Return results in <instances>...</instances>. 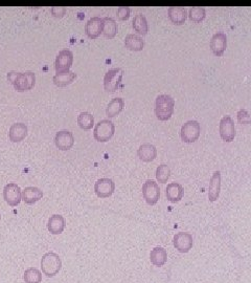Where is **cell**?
Masks as SVG:
<instances>
[{
  "mask_svg": "<svg viewBox=\"0 0 251 283\" xmlns=\"http://www.w3.org/2000/svg\"><path fill=\"white\" fill-rule=\"evenodd\" d=\"M76 77H77L76 72L69 70L66 71H62V72H55L52 80L57 86L63 87V86H66V85L70 84L74 79H76Z\"/></svg>",
  "mask_w": 251,
  "mask_h": 283,
  "instance_id": "24",
  "label": "cell"
},
{
  "mask_svg": "<svg viewBox=\"0 0 251 283\" xmlns=\"http://www.w3.org/2000/svg\"><path fill=\"white\" fill-rule=\"evenodd\" d=\"M184 195V189L179 183H170L165 189V196L171 203H178Z\"/></svg>",
  "mask_w": 251,
  "mask_h": 283,
  "instance_id": "17",
  "label": "cell"
},
{
  "mask_svg": "<svg viewBox=\"0 0 251 283\" xmlns=\"http://www.w3.org/2000/svg\"><path fill=\"white\" fill-rule=\"evenodd\" d=\"M125 45L129 50L139 52L143 51L145 46V41L141 36H138L136 34H128L125 38Z\"/></svg>",
  "mask_w": 251,
  "mask_h": 283,
  "instance_id": "25",
  "label": "cell"
},
{
  "mask_svg": "<svg viewBox=\"0 0 251 283\" xmlns=\"http://www.w3.org/2000/svg\"><path fill=\"white\" fill-rule=\"evenodd\" d=\"M65 11H66V8L64 6H53L51 8V13L55 17H62L65 14Z\"/></svg>",
  "mask_w": 251,
  "mask_h": 283,
  "instance_id": "35",
  "label": "cell"
},
{
  "mask_svg": "<svg viewBox=\"0 0 251 283\" xmlns=\"http://www.w3.org/2000/svg\"><path fill=\"white\" fill-rule=\"evenodd\" d=\"M42 196H43V192L41 189L38 187H33V186L26 187L21 193L22 201L25 204H29V205L35 204L36 202L40 201Z\"/></svg>",
  "mask_w": 251,
  "mask_h": 283,
  "instance_id": "19",
  "label": "cell"
},
{
  "mask_svg": "<svg viewBox=\"0 0 251 283\" xmlns=\"http://www.w3.org/2000/svg\"><path fill=\"white\" fill-rule=\"evenodd\" d=\"M27 136V126L22 122L14 123L8 131V138L12 142H20Z\"/></svg>",
  "mask_w": 251,
  "mask_h": 283,
  "instance_id": "22",
  "label": "cell"
},
{
  "mask_svg": "<svg viewBox=\"0 0 251 283\" xmlns=\"http://www.w3.org/2000/svg\"><path fill=\"white\" fill-rule=\"evenodd\" d=\"M189 17L195 22H201L206 16V11L203 6H192L189 9Z\"/></svg>",
  "mask_w": 251,
  "mask_h": 283,
  "instance_id": "32",
  "label": "cell"
},
{
  "mask_svg": "<svg viewBox=\"0 0 251 283\" xmlns=\"http://www.w3.org/2000/svg\"><path fill=\"white\" fill-rule=\"evenodd\" d=\"M132 26L134 30L141 35H147V33L149 32L148 20L143 13H138L134 16L132 20Z\"/></svg>",
  "mask_w": 251,
  "mask_h": 283,
  "instance_id": "27",
  "label": "cell"
},
{
  "mask_svg": "<svg viewBox=\"0 0 251 283\" xmlns=\"http://www.w3.org/2000/svg\"><path fill=\"white\" fill-rule=\"evenodd\" d=\"M167 14H169L170 20L173 23L180 25V24H183L185 21V19H187L188 11L184 6L173 5V6H170L169 9H167Z\"/></svg>",
  "mask_w": 251,
  "mask_h": 283,
  "instance_id": "21",
  "label": "cell"
},
{
  "mask_svg": "<svg viewBox=\"0 0 251 283\" xmlns=\"http://www.w3.org/2000/svg\"><path fill=\"white\" fill-rule=\"evenodd\" d=\"M171 176V168L166 164H161L156 169V179L161 184H165Z\"/></svg>",
  "mask_w": 251,
  "mask_h": 283,
  "instance_id": "31",
  "label": "cell"
},
{
  "mask_svg": "<svg viewBox=\"0 0 251 283\" xmlns=\"http://www.w3.org/2000/svg\"><path fill=\"white\" fill-rule=\"evenodd\" d=\"M151 263L155 267H163L167 261V252L162 247H156L150 253Z\"/></svg>",
  "mask_w": 251,
  "mask_h": 283,
  "instance_id": "23",
  "label": "cell"
},
{
  "mask_svg": "<svg viewBox=\"0 0 251 283\" xmlns=\"http://www.w3.org/2000/svg\"><path fill=\"white\" fill-rule=\"evenodd\" d=\"M78 124L84 130L91 129L92 126L95 125V118L90 112L82 111L78 116Z\"/></svg>",
  "mask_w": 251,
  "mask_h": 283,
  "instance_id": "29",
  "label": "cell"
},
{
  "mask_svg": "<svg viewBox=\"0 0 251 283\" xmlns=\"http://www.w3.org/2000/svg\"><path fill=\"white\" fill-rule=\"evenodd\" d=\"M201 126L200 123L196 120H190L185 122L181 126L180 130V137L181 140L185 143H193V142L197 141L200 137Z\"/></svg>",
  "mask_w": 251,
  "mask_h": 283,
  "instance_id": "5",
  "label": "cell"
},
{
  "mask_svg": "<svg viewBox=\"0 0 251 283\" xmlns=\"http://www.w3.org/2000/svg\"><path fill=\"white\" fill-rule=\"evenodd\" d=\"M219 131L221 138L226 141V142H231L236 137V126H235V121L230 116H224L220 120V125H219Z\"/></svg>",
  "mask_w": 251,
  "mask_h": 283,
  "instance_id": "9",
  "label": "cell"
},
{
  "mask_svg": "<svg viewBox=\"0 0 251 283\" xmlns=\"http://www.w3.org/2000/svg\"><path fill=\"white\" fill-rule=\"evenodd\" d=\"M85 32L89 38H98L103 32V18L99 16L91 17L85 24Z\"/></svg>",
  "mask_w": 251,
  "mask_h": 283,
  "instance_id": "15",
  "label": "cell"
},
{
  "mask_svg": "<svg viewBox=\"0 0 251 283\" xmlns=\"http://www.w3.org/2000/svg\"><path fill=\"white\" fill-rule=\"evenodd\" d=\"M0 219H1V214H0Z\"/></svg>",
  "mask_w": 251,
  "mask_h": 283,
  "instance_id": "36",
  "label": "cell"
},
{
  "mask_svg": "<svg viewBox=\"0 0 251 283\" xmlns=\"http://www.w3.org/2000/svg\"><path fill=\"white\" fill-rule=\"evenodd\" d=\"M175 100L170 94L162 93L155 100V115L160 121L169 120L174 112Z\"/></svg>",
  "mask_w": 251,
  "mask_h": 283,
  "instance_id": "2",
  "label": "cell"
},
{
  "mask_svg": "<svg viewBox=\"0 0 251 283\" xmlns=\"http://www.w3.org/2000/svg\"><path fill=\"white\" fill-rule=\"evenodd\" d=\"M238 119L239 122L243 123V124H248L250 122V116L246 109H240L238 112Z\"/></svg>",
  "mask_w": 251,
  "mask_h": 283,
  "instance_id": "34",
  "label": "cell"
},
{
  "mask_svg": "<svg viewBox=\"0 0 251 283\" xmlns=\"http://www.w3.org/2000/svg\"><path fill=\"white\" fill-rule=\"evenodd\" d=\"M125 107V100L120 97H116L111 100L106 108V115L108 118H113L117 116Z\"/></svg>",
  "mask_w": 251,
  "mask_h": 283,
  "instance_id": "26",
  "label": "cell"
},
{
  "mask_svg": "<svg viewBox=\"0 0 251 283\" xmlns=\"http://www.w3.org/2000/svg\"><path fill=\"white\" fill-rule=\"evenodd\" d=\"M73 62V54L70 50H62L59 52L57 55V58L54 61V68L57 72H62L69 71L70 66L72 65Z\"/></svg>",
  "mask_w": 251,
  "mask_h": 283,
  "instance_id": "12",
  "label": "cell"
},
{
  "mask_svg": "<svg viewBox=\"0 0 251 283\" xmlns=\"http://www.w3.org/2000/svg\"><path fill=\"white\" fill-rule=\"evenodd\" d=\"M54 143L55 146L61 150H69L74 144V137L72 132L67 129L58 131L54 136Z\"/></svg>",
  "mask_w": 251,
  "mask_h": 283,
  "instance_id": "13",
  "label": "cell"
},
{
  "mask_svg": "<svg viewBox=\"0 0 251 283\" xmlns=\"http://www.w3.org/2000/svg\"><path fill=\"white\" fill-rule=\"evenodd\" d=\"M7 79L8 81L12 82L16 90L25 91L34 87L36 83V74L31 71L25 72L10 71L7 72Z\"/></svg>",
  "mask_w": 251,
  "mask_h": 283,
  "instance_id": "1",
  "label": "cell"
},
{
  "mask_svg": "<svg viewBox=\"0 0 251 283\" xmlns=\"http://www.w3.org/2000/svg\"><path fill=\"white\" fill-rule=\"evenodd\" d=\"M115 190V183L111 178H100L95 184V192L100 198H106L113 194Z\"/></svg>",
  "mask_w": 251,
  "mask_h": 283,
  "instance_id": "11",
  "label": "cell"
},
{
  "mask_svg": "<svg viewBox=\"0 0 251 283\" xmlns=\"http://www.w3.org/2000/svg\"><path fill=\"white\" fill-rule=\"evenodd\" d=\"M221 191V172L219 170L212 173L210 181H209V188H208V200L210 202H216Z\"/></svg>",
  "mask_w": 251,
  "mask_h": 283,
  "instance_id": "16",
  "label": "cell"
},
{
  "mask_svg": "<svg viewBox=\"0 0 251 283\" xmlns=\"http://www.w3.org/2000/svg\"><path fill=\"white\" fill-rule=\"evenodd\" d=\"M21 193H22L21 188L16 183H8L7 185L4 186L3 197L5 202L12 207H15L20 204L22 200Z\"/></svg>",
  "mask_w": 251,
  "mask_h": 283,
  "instance_id": "10",
  "label": "cell"
},
{
  "mask_svg": "<svg viewBox=\"0 0 251 283\" xmlns=\"http://www.w3.org/2000/svg\"><path fill=\"white\" fill-rule=\"evenodd\" d=\"M137 155L144 162H152L157 156V148L151 143H144L138 147Z\"/></svg>",
  "mask_w": 251,
  "mask_h": 283,
  "instance_id": "18",
  "label": "cell"
},
{
  "mask_svg": "<svg viewBox=\"0 0 251 283\" xmlns=\"http://www.w3.org/2000/svg\"><path fill=\"white\" fill-rule=\"evenodd\" d=\"M173 244L179 253H189L194 245L193 235L189 232H179L175 234L173 237Z\"/></svg>",
  "mask_w": 251,
  "mask_h": 283,
  "instance_id": "8",
  "label": "cell"
},
{
  "mask_svg": "<svg viewBox=\"0 0 251 283\" xmlns=\"http://www.w3.org/2000/svg\"><path fill=\"white\" fill-rule=\"evenodd\" d=\"M66 225V219L60 214H53L50 217L48 222V229L51 234H61Z\"/></svg>",
  "mask_w": 251,
  "mask_h": 283,
  "instance_id": "20",
  "label": "cell"
},
{
  "mask_svg": "<svg viewBox=\"0 0 251 283\" xmlns=\"http://www.w3.org/2000/svg\"><path fill=\"white\" fill-rule=\"evenodd\" d=\"M23 279L25 283H41L42 274L36 268H30L24 272Z\"/></svg>",
  "mask_w": 251,
  "mask_h": 283,
  "instance_id": "30",
  "label": "cell"
},
{
  "mask_svg": "<svg viewBox=\"0 0 251 283\" xmlns=\"http://www.w3.org/2000/svg\"><path fill=\"white\" fill-rule=\"evenodd\" d=\"M114 132H115L114 123L109 119H104L100 120L95 126L94 136L95 139L99 142H107L113 137Z\"/></svg>",
  "mask_w": 251,
  "mask_h": 283,
  "instance_id": "4",
  "label": "cell"
},
{
  "mask_svg": "<svg viewBox=\"0 0 251 283\" xmlns=\"http://www.w3.org/2000/svg\"><path fill=\"white\" fill-rule=\"evenodd\" d=\"M142 191L147 204L153 206L159 201L160 188L159 185H158L155 181H153V179H147L143 185Z\"/></svg>",
  "mask_w": 251,
  "mask_h": 283,
  "instance_id": "6",
  "label": "cell"
},
{
  "mask_svg": "<svg viewBox=\"0 0 251 283\" xmlns=\"http://www.w3.org/2000/svg\"><path fill=\"white\" fill-rule=\"evenodd\" d=\"M210 50L216 56H221L227 47V36L225 33L218 32L213 34L210 39Z\"/></svg>",
  "mask_w": 251,
  "mask_h": 283,
  "instance_id": "14",
  "label": "cell"
},
{
  "mask_svg": "<svg viewBox=\"0 0 251 283\" xmlns=\"http://www.w3.org/2000/svg\"><path fill=\"white\" fill-rule=\"evenodd\" d=\"M123 75H124V71L122 69L115 68L109 70L104 75L105 89L110 92L115 91L118 88L120 82H122Z\"/></svg>",
  "mask_w": 251,
  "mask_h": 283,
  "instance_id": "7",
  "label": "cell"
},
{
  "mask_svg": "<svg viewBox=\"0 0 251 283\" xmlns=\"http://www.w3.org/2000/svg\"><path fill=\"white\" fill-rule=\"evenodd\" d=\"M42 273L48 277H54L62 269V260L58 254L49 252L41 259Z\"/></svg>",
  "mask_w": 251,
  "mask_h": 283,
  "instance_id": "3",
  "label": "cell"
},
{
  "mask_svg": "<svg viewBox=\"0 0 251 283\" xmlns=\"http://www.w3.org/2000/svg\"><path fill=\"white\" fill-rule=\"evenodd\" d=\"M103 33L107 38H113L117 33V23L112 17L103 18Z\"/></svg>",
  "mask_w": 251,
  "mask_h": 283,
  "instance_id": "28",
  "label": "cell"
},
{
  "mask_svg": "<svg viewBox=\"0 0 251 283\" xmlns=\"http://www.w3.org/2000/svg\"><path fill=\"white\" fill-rule=\"evenodd\" d=\"M130 13H131V8H130L129 6L122 5L117 8L116 15L120 19V20H126V19H128L130 17Z\"/></svg>",
  "mask_w": 251,
  "mask_h": 283,
  "instance_id": "33",
  "label": "cell"
}]
</instances>
